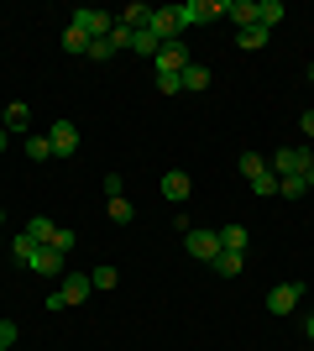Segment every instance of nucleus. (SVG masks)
<instances>
[{"label":"nucleus","instance_id":"obj_1","mask_svg":"<svg viewBox=\"0 0 314 351\" xmlns=\"http://www.w3.org/2000/svg\"><path fill=\"white\" fill-rule=\"evenodd\" d=\"M173 16H179V32L209 27V21H220V16H225V0H183V5H173Z\"/></svg>","mask_w":314,"mask_h":351},{"label":"nucleus","instance_id":"obj_2","mask_svg":"<svg viewBox=\"0 0 314 351\" xmlns=\"http://www.w3.org/2000/svg\"><path fill=\"white\" fill-rule=\"evenodd\" d=\"M309 162H314V147H304V142H299V147H278L267 168H272L278 178H299L304 168H309Z\"/></svg>","mask_w":314,"mask_h":351},{"label":"nucleus","instance_id":"obj_3","mask_svg":"<svg viewBox=\"0 0 314 351\" xmlns=\"http://www.w3.org/2000/svg\"><path fill=\"white\" fill-rule=\"evenodd\" d=\"M183 247H189V257H199V263H215V257H220V231L189 226V231H183Z\"/></svg>","mask_w":314,"mask_h":351},{"label":"nucleus","instance_id":"obj_4","mask_svg":"<svg viewBox=\"0 0 314 351\" xmlns=\"http://www.w3.org/2000/svg\"><path fill=\"white\" fill-rule=\"evenodd\" d=\"M110 27H116V16L94 11V5H84V11H74V32H84L90 43H100V37H110Z\"/></svg>","mask_w":314,"mask_h":351},{"label":"nucleus","instance_id":"obj_5","mask_svg":"<svg viewBox=\"0 0 314 351\" xmlns=\"http://www.w3.org/2000/svg\"><path fill=\"white\" fill-rule=\"evenodd\" d=\"M189 63H194V53L183 47V37H173V43L157 47V73H183Z\"/></svg>","mask_w":314,"mask_h":351},{"label":"nucleus","instance_id":"obj_6","mask_svg":"<svg viewBox=\"0 0 314 351\" xmlns=\"http://www.w3.org/2000/svg\"><path fill=\"white\" fill-rule=\"evenodd\" d=\"M299 299H304V283H272V289H267V309H272V315H283V320L293 315Z\"/></svg>","mask_w":314,"mask_h":351},{"label":"nucleus","instance_id":"obj_7","mask_svg":"<svg viewBox=\"0 0 314 351\" xmlns=\"http://www.w3.org/2000/svg\"><path fill=\"white\" fill-rule=\"evenodd\" d=\"M47 142H53V158H74V152H79V126H74V121H53Z\"/></svg>","mask_w":314,"mask_h":351},{"label":"nucleus","instance_id":"obj_8","mask_svg":"<svg viewBox=\"0 0 314 351\" xmlns=\"http://www.w3.org/2000/svg\"><path fill=\"white\" fill-rule=\"evenodd\" d=\"M63 304H84V299H90L94 293V283H90V273H79V267H68V278H63Z\"/></svg>","mask_w":314,"mask_h":351},{"label":"nucleus","instance_id":"obj_9","mask_svg":"<svg viewBox=\"0 0 314 351\" xmlns=\"http://www.w3.org/2000/svg\"><path fill=\"white\" fill-rule=\"evenodd\" d=\"M147 32L157 37V43H173V37H179V16H173V5H163V11H152Z\"/></svg>","mask_w":314,"mask_h":351},{"label":"nucleus","instance_id":"obj_10","mask_svg":"<svg viewBox=\"0 0 314 351\" xmlns=\"http://www.w3.org/2000/svg\"><path fill=\"white\" fill-rule=\"evenodd\" d=\"M189 189H194V178L183 173V168H173V173H163V199H173V205H183V199H189Z\"/></svg>","mask_w":314,"mask_h":351},{"label":"nucleus","instance_id":"obj_11","mask_svg":"<svg viewBox=\"0 0 314 351\" xmlns=\"http://www.w3.org/2000/svg\"><path fill=\"white\" fill-rule=\"evenodd\" d=\"M68 267V257H63L58 247H42L37 257H31V273H42V278H53V273H63Z\"/></svg>","mask_w":314,"mask_h":351},{"label":"nucleus","instance_id":"obj_12","mask_svg":"<svg viewBox=\"0 0 314 351\" xmlns=\"http://www.w3.org/2000/svg\"><path fill=\"white\" fill-rule=\"evenodd\" d=\"M179 84L189 89V95H205V89H209V69H205V63H189V69L179 73Z\"/></svg>","mask_w":314,"mask_h":351},{"label":"nucleus","instance_id":"obj_13","mask_svg":"<svg viewBox=\"0 0 314 351\" xmlns=\"http://www.w3.org/2000/svg\"><path fill=\"white\" fill-rule=\"evenodd\" d=\"M283 16H288V11H283V0H257V27H267V32H272V27H283Z\"/></svg>","mask_w":314,"mask_h":351},{"label":"nucleus","instance_id":"obj_14","mask_svg":"<svg viewBox=\"0 0 314 351\" xmlns=\"http://www.w3.org/2000/svg\"><path fill=\"white\" fill-rule=\"evenodd\" d=\"M225 16L236 21V32L252 27V21H257V0H225Z\"/></svg>","mask_w":314,"mask_h":351},{"label":"nucleus","instance_id":"obj_15","mask_svg":"<svg viewBox=\"0 0 314 351\" xmlns=\"http://www.w3.org/2000/svg\"><path fill=\"white\" fill-rule=\"evenodd\" d=\"M120 27H131V32H147V21H152V5H142V0H136V5H126V11L116 16Z\"/></svg>","mask_w":314,"mask_h":351},{"label":"nucleus","instance_id":"obj_16","mask_svg":"<svg viewBox=\"0 0 314 351\" xmlns=\"http://www.w3.org/2000/svg\"><path fill=\"white\" fill-rule=\"evenodd\" d=\"M37 252H42V247H37V241H31V231L11 236V257H16V263H21V267H31V257H37Z\"/></svg>","mask_w":314,"mask_h":351},{"label":"nucleus","instance_id":"obj_17","mask_svg":"<svg viewBox=\"0 0 314 351\" xmlns=\"http://www.w3.org/2000/svg\"><path fill=\"white\" fill-rule=\"evenodd\" d=\"M267 37H272V32H267V27H257V21H252V27H241V32H236V43L246 47V53H257V47H267Z\"/></svg>","mask_w":314,"mask_h":351},{"label":"nucleus","instance_id":"obj_18","mask_svg":"<svg viewBox=\"0 0 314 351\" xmlns=\"http://www.w3.org/2000/svg\"><path fill=\"white\" fill-rule=\"evenodd\" d=\"M27 231H31V241H37V247H53V236H58V226H53L47 215H31V226H27Z\"/></svg>","mask_w":314,"mask_h":351},{"label":"nucleus","instance_id":"obj_19","mask_svg":"<svg viewBox=\"0 0 314 351\" xmlns=\"http://www.w3.org/2000/svg\"><path fill=\"white\" fill-rule=\"evenodd\" d=\"M246 241H252L246 226H225V231H220V252H246Z\"/></svg>","mask_w":314,"mask_h":351},{"label":"nucleus","instance_id":"obj_20","mask_svg":"<svg viewBox=\"0 0 314 351\" xmlns=\"http://www.w3.org/2000/svg\"><path fill=\"white\" fill-rule=\"evenodd\" d=\"M21 147H27L31 162H53V142L47 136H21Z\"/></svg>","mask_w":314,"mask_h":351},{"label":"nucleus","instance_id":"obj_21","mask_svg":"<svg viewBox=\"0 0 314 351\" xmlns=\"http://www.w3.org/2000/svg\"><path fill=\"white\" fill-rule=\"evenodd\" d=\"M27 126H31V110H27V105H21V100L5 105V132H27Z\"/></svg>","mask_w":314,"mask_h":351},{"label":"nucleus","instance_id":"obj_22","mask_svg":"<svg viewBox=\"0 0 314 351\" xmlns=\"http://www.w3.org/2000/svg\"><path fill=\"white\" fill-rule=\"evenodd\" d=\"M241 257H246V252H220V257H215L209 267H215L220 278H236V273H241Z\"/></svg>","mask_w":314,"mask_h":351},{"label":"nucleus","instance_id":"obj_23","mask_svg":"<svg viewBox=\"0 0 314 351\" xmlns=\"http://www.w3.org/2000/svg\"><path fill=\"white\" fill-rule=\"evenodd\" d=\"M278 184H283V178L272 173V168H262V173L252 178V194H262V199H272V194H278Z\"/></svg>","mask_w":314,"mask_h":351},{"label":"nucleus","instance_id":"obj_24","mask_svg":"<svg viewBox=\"0 0 314 351\" xmlns=\"http://www.w3.org/2000/svg\"><path fill=\"white\" fill-rule=\"evenodd\" d=\"M157 37H152V32H131V53H142V58H157Z\"/></svg>","mask_w":314,"mask_h":351},{"label":"nucleus","instance_id":"obj_25","mask_svg":"<svg viewBox=\"0 0 314 351\" xmlns=\"http://www.w3.org/2000/svg\"><path fill=\"white\" fill-rule=\"evenodd\" d=\"M110 220H116V226H131V220H136V210H131V199H126V194H116V199H110Z\"/></svg>","mask_w":314,"mask_h":351},{"label":"nucleus","instance_id":"obj_26","mask_svg":"<svg viewBox=\"0 0 314 351\" xmlns=\"http://www.w3.org/2000/svg\"><path fill=\"white\" fill-rule=\"evenodd\" d=\"M63 47H68V53H74V58H90V37H84V32H63Z\"/></svg>","mask_w":314,"mask_h":351},{"label":"nucleus","instance_id":"obj_27","mask_svg":"<svg viewBox=\"0 0 314 351\" xmlns=\"http://www.w3.org/2000/svg\"><path fill=\"white\" fill-rule=\"evenodd\" d=\"M262 168H267V158H262V152H241V178H246V184H252Z\"/></svg>","mask_w":314,"mask_h":351},{"label":"nucleus","instance_id":"obj_28","mask_svg":"<svg viewBox=\"0 0 314 351\" xmlns=\"http://www.w3.org/2000/svg\"><path fill=\"white\" fill-rule=\"evenodd\" d=\"M278 194H283V199H299V194H309V184H304V178H283Z\"/></svg>","mask_w":314,"mask_h":351},{"label":"nucleus","instance_id":"obj_29","mask_svg":"<svg viewBox=\"0 0 314 351\" xmlns=\"http://www.w3.org/2000/svg\"><path fill=\"white\" fill-rule=\"evenodd\" d=\"M90 283H94V289H116V267H94Z\"/></svg>","mask_w":314,"mask_h":351},{"label":"nucleus","instance_id":"obj_30","mask_svg":"<svg viewBox=\"0 0 314 351\" xmlns=\"http://www.w3.org/2000/svg\"><path fill=\"white\" fill-rule=\"evenodd\" d=\"M90 58H94V63L116 58V47H110V37H100V43H90Z\"/></svg>","mask_w":314,"mask_h":351},{"label":"nucleus","instance_id":"obj_31","mask_svg":"<svg viewBox=\"0 0 314 351\" xmlns=\"http://www.w3.org/2000/svg\"><path fill=\"white\" fill-rule=\"evenodd\" d=\"M157 89H163V95H183V84H179V73H157Z\"/></svg>","mask_w":314,"mask_h":351},{"label":"nucleus","instance_id":"obj_32","mask_svg":"<svg viewBox=\"0 0 314 351\" xmlns=\"http://www.w3.org/2000/svg\"><path fill=\"white\" fill-rule=\"evenodd\" d=\"M53 247H58L63 257H68V252H74V231H68V226H58V236H53Z\"/></svg>","mask_w":314,"mask_h":351},{"label":"nucleus","instance_id":"obj_33","mask_svg":"<svg viewBox=\"0 0 314 351\" xmlns=\"http://www.w3.org/2000/svg\"><path fill=\"white\" fill-rule=\"evenodd\" d=\"M16 336H21V330H16V320H0V346L11 351V346H16Z\"/></svg>","mask_w":314,"mask_h":351},{"label":"nucleus","instance_id":"obj_34","mask_svg":"<svg viewBox=\"0 0 314 351\" xmlns=\"http://www.w3.org/2000/svg\"><path fill=\"white\" fill-rule=\"evenodd\" d=\"M299 132H304V136H314V110H304V116H299Z\"/></svg>","mask_w":314,"mask_h":351},{"label":"nucleus","instance_id":"obj_35","mask_svg":"<svg viewBox=\"0 0 314 351\" xmlns=\"http://www.w3.org/2000/svg\"><path fill=\"white\" fill-rule=\"evenodd\" d=\"M299 178H304V184H309V189H314V162H309V168H304V173H299Z\"/></svg>","mask_w":314,"mask_h":351},{"label":"nucleus","instance_id":"obj_36","mask_svg":"<svg viewBox=\"0 0 314 351\" xmlns=\"http://www.w3.org/2000/svg\"><path fill=\"white\" fill-rule=\"evenodd\" d=\"M5 147H11V132H5V126H0V152H5Z\"/></svg>","mask_w":314,"mask_h":351},{"label":"nucleus","instance_id":"obj_37","mask_svg":"<svg viewBox=\"0 0 314 351\" xmlns=\"http://www.w3.org/2000/svg\"><path fill=\"white\" fill-rule=\"evenodd\" d=\"M304 336H309V341H314V315H309V320H304Z\"/></svg>","mask_w":314,"mask_h":351},{"label":"nucleus","instance_id":"obj_38","mask_svg":"<svg viewBox=\"0 0 314 351\" xmlns=\"http://www.w3.org/2000/svg\"><path fill=\"white\" fill-rule=\"evenodd\" d=\"M309 84H314V69H309Z\"/></svg>","mask_w":314,"mask_h":351},{"label":"nucleus","instance_id":"obj_39","mask_svg":"<svg viewBox=\"0 0 314 351\" xmlns=\"http://www.w3.org/2000/svg\"><path fill=\"white\" fill-rule=\"evenodd\" d=\"M0 247H5V236H0Z\"/></svg>","mask_w":314,"mask_h":351},{"label":"nucleus","instance_id":"obj_40","mask_svg":"<svg viewBox=\"0 0 314 351\" xmlns=\"http://www.w3.org/2000/svg\"><path fill=\"white\" fill-rule=\"evenodd\" d=\"M0 220H5V210H0Z\"/></svg>","mask_w":314,"mask_h":351},{"label":"nucleus","instance_id":"obj_41","mask_svg":"<svg viewBox=\"0 0 314 351\" xmlns=\"http://www.w3.org/2000/svg\"><path fill=\"white\" fill-rule=\"evenodd\" d=\"M0 351H5V346H0Z\"/></svg>","mask_w":314,"mask_h":351}]
</instances>
